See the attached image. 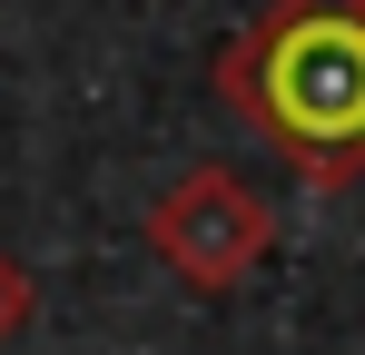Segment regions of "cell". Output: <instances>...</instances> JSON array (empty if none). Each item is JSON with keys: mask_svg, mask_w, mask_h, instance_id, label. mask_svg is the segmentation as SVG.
Returning <instances> with one entry per match:
<instances>
[{"mask_svg": "<svg viewBox=\"0 0 365 355\" xmlns=\"http://www.w3.org/2000/svg\"><path fill=\"white\" fill-rule=\"evenodd\" d=\"M30 316H40V287H30V267H20V257L0 247V336H20Z\"/></svg>", "mask_w": 365, "mask_h": 355, "instance_id": "obj_3", "label": "cell"}, {"mask_svg": "<svg viewBox=\"0 0 365 355\" xmlns=\"http://www.w3.org/2000/svg\"><path fill=\"white\" fill-rule=\"evenodd\" d=\"M148 237H158V257L178 267L187 287H237L247 267L267 257V197L237 168H187L148 207Z\"/></svg>", "mask_w": 365, "mask_h": 355, "instance_id": "obj_2", "label": "cell"}, {"mask_svg": "<svg viewBox=\"0 0 365 355\" xmlns=\"http://www.w3.org/2000/svg\"><path fill=\"white\" fill-rule=\"evenodd\" d=\"M217 89H227V109L267 118L316 187H346L365 168V10L287 0L267 30H247L217 59Z\"/></svg>", "mask_w": 365, "mask_h": 355, "instance_id": "obj_1", "label": "cell"}]
</instances>
